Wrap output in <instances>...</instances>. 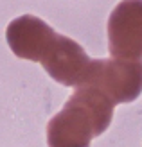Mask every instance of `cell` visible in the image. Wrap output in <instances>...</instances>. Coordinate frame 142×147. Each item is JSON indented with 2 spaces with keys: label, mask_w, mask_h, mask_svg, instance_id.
I'll use <instances>...</instances> for the list:
<instances>
[{
  "label": "cell",
  "mask_w": 142,
  "mask_h": 147,
  "mask_svg": "<svg viewBox=\"0 0 142 147\" xmlns=\"http://www.w3.org/2000/svg\"><path fill=\"white\" fill-rule=\"evenodd\" d=\"M115 104L94 86H79L47 126L49 147H90L108 129Z\"/></svg>",
  "instance_id": "obj_1"
},
{
  "label": "cell",
  "mask_w": 142,
  "mask_h": 147,
  "mask_svg": "<svg viewBox=\"0 0 142 147\" xmlns=\"http://www.w3.org/2000/svg\"><path fill=\"white\" fill-rule=\"evenodd\" d=\"M85 86L97 88L113 104L131 102L142 93V61L92 59Z\"/></svg>",
  "instance_id": "obj_2"
},
{
  "label": "cell",
  "mask_w": 142,
  "mask_h": 147,
  "mask_svg": "<svg viewBox=\"0 0 142 147\" xmlns=\"http://www.w3.org/2000/svg\"><path fill=\"white\" fill-rule=\"evenodd\" d=\"M108 47L115 59L142 61V0H122L111 11Z\"/></svg>",
  "instance_id": "obj_3"
},
{
  "label": "cell",
  "mask_w": 142,
  "mask_h": 147,
  "mask_svg": "<svg viewBox=\"0 0 142 147\" xmlns=\"http://www.w3.org/2000/svg\"><path fill=\"white\" fill-rule=\"evenodd\" d=\"M40 63L54 81L74 88L85 86L92 67V59L85 52V49L72 38L61 34H56Z\"/></svg>",
  "instance_id": "obj_4"
},
{
  "label": "cell",
  "mask_w": 142,
  "mask_h": 147,
  "mask_svg": "<svg viewBox=\"0 0 142 147\" xmlns=\"http://www.w3.org/2000/svg\"><path fill=\"white\" fill-rule=\"evenodd\" d=\"M56 34L58 32H54V29L47 25L41 18L24 14L14 18L7 25L5 38L14 56L40 63L49 50L50 43L54 41Z\"/></svg>",
  "instance_id": "obj_5"
}]
</instances>
